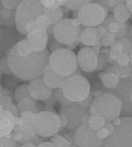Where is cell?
Segmentation results:
<instances>
[{"instance_id":"obj_43","label":"cell","mask_w":132,"mask_h":147,"mask_svg":"<svg viewBox=\"0 0 132 147\" xmlns=\"http://www.w3.org/2000/svg\"><path fill=\"white\" fill-rule=\"evenodd\" d=\"M117 1H119V2H120V1H123V0H117Z\"/></svg>"},{"instance_id":"obj_30","label":"cell","mask_w":132,"mask_h":147,"mask_svg":"<svg viewBox=\"0 0 132 147\" xmlns=\"http://www.w3.org/2000/svg\"><path fill=\"white\" fill-rule=\"evenodd\" d=\"M76 110H77V107H73V112L74 113V115H73V117H77V118H80V119H82L83 120V118H84V116L86 114V113H78V115H76L75 114V112H76ZM73 118V115L71 113H69V118H65V122L67 121H69V123L73 124L72 127H74V125L76 123H78V122H80V120H78V118Z\"/></svg>"},{"instance_id":"obj_40","label":"cell","mask_w":132,"mask_h":147,"mask_svg":"<svg viewBox=\"0 0 132 147\" xmlns=\"http://www.w3.org/2000/svg\"><path fill=\"white\" fill-rule=\"evenodd\" d=\"M129 101L132 105V84L130 87V90H129Z\"/></svg>"},{"instance_id":"obj_11","label":"cell","mask_w":132,"mask_h":147,"mask_svg":"<svg viewBox=\"0 0 132 147\" xmlns=\"http://www.w3.org/2000/svg\"><path fill=\"white\" fill-rule=\"evenodd\" d=\"M78 67L85 72H92L96 70L98 65V56L97 52L90 47L82 48L77 54Z\"/></svg>"},{"instance_id":"obj_44","label":"cell","mask_w":132,"mask_h":147,"mask_svg":"<svg viewBox=\"0 0 132 147\" xmlns=\"http://www.w3.org/2000/svg\"><path fill=\"white\" fill-rule=\"evenodd\" d=\"M131 82H132V74H131Z\"/></svg>"},{"instance_id":"obj_5","label":"cell","mask_w":132,"mask_h":147,"mask_svg":"<svg viewBox=\"0 0 132 147\" xmlns=\"http://www.w3.org/2000/svg\"><path fill=\"white\" fill-rule=\"evenodd\" d=\"M90 83L80 75L65 77L61 86L64 97L72 103H81L88 100L90 94Z\"/></svg>"},{"instance_id":"obj_27","label":"cell","mask_w":132,"mask_h":147,"mask_svg":"<svg viewBox=\"0 0 132 147\" xmlns=\"http://www.w3.org/2000/svg\"><path fill=\"white\" fill-rule=\"evenodd\" d=\"M45 9H52L60 7L65 3V0H40Z\"/></svg>"},{"instance_id":"obj_14","label":"cell","mask_w":132,"mask_h":147,"mask_svg":"<svg viewBox=\"0 0 132 147\" xmlns=\"http://www.w3.org/2000/svg\"><path fill=\"white\" fill-rule=\"evenodd\" d=\"M79 40L85 46H97L101 41V37L97 27H86L80 31Z\"/></svg>"},{"instance_id":"obj_29","label":"cell","mask_w":132,"mask_h":147,"mask_svg":"<svg viewBox=\"0 0 132 147\" xmlns=\"http://www.w3.org/2000/svg\"><path fill=\"white\" fill-rule=\"evenodd\" d=\"M52 142L54 144V146L57 147H68L70 146L71 144L67 139L64 138L63 136L58 135H54L52 138Z\"/></svg>"},{"instance_id":"obj_4","label":"cell","mask_w":132,"mask_h":147,"mask_svg":"<svg viewBox=\"0 0 132 147\" xmlns=\"http://www.w3.org/2000/svg\"><path fill=\"white\" fill-rule=\"evenodd\" d=\"M112 124V132L102 141L101 146L132 147V117L116 118Z\"/></svg>"},{"instance_id":"obj_32","label":"cell","mask_w":132,"mask_h":147,"mask_svg":"<svg viewBox=\"0 0 132 147\" xmlns=\"http://www.w3.org/2000/svg\"><path fill=\"white\" fill-rule=\"evenodd\" d=\"M0 2L7 10H14L17 8L22 0H0Z\"/></svg>"},{"instance_id":"obj_22","label":"cell","mask_w":132,"mask_h":147,"mask_svg":"<svg viewBox=\"0 0 132 147\" xmlns=\"http://www.w3.org/2000/svg\"><path fill=\"white\" fill-rule=\"evenodd\" d=\"M13 47L15 48L16 51L20 55H22V56L27 55V54L32 53L34 51L27 39L26 40H21V41L17 43Z\"/></svg>"},{"instance_id":"obj_3","label":"cell","mask_w":132,"mask_h":147,"mask_svg":"<svg viewBox=\"0 0 132 147\" xmlns=\"http://www.w3.org/2000/svg\"><path fill=\"white\" fill-rule=\"evenodd\" d=\"M89 112L91 114H99L109 121L118 118L122 112V102L111 93L102 94L92 102Z\"/></svg>"},{"instance_id":"obj_16","label":"cell","mask_w":132,"mask_h":147,"mask_svg":"<svg viewBox=\"0 0 132 147\" xmlns=\"http://www.w3.org/2000/svg\"><path fill=\"white\" fill-rule=\"evenodd\" d=\"M42 79L50 88L54 90V89L61 88V86L64 82L65 77L58 75L54 71L51 70L49 66H47V67L43 72Z\"/></svg>"},{"instance_id":"obj_38","label":"cell","mask_w":132,"mask_h":147,"mask_svg":"<svg viewBox=\"0 0 132 147\" xmlns=\"http://www.w3.org/2000/svg\"><path fill=\"white\" fill-rule=\"evenodd\" d=\"M39 147H53L54 144L52 141H45V142H42L38 145Z\"/></svg>"},{"instance_id":"obj_6","label":"cell","mask_w":132,"mask_h":147,"mask_svg":"<svg viewBox=\"0 0 132 147\" xmlns=\"http://www.w3.org/2000/svg\"><path fill=\"white\" fill-rule=\"evenodd\" d=\"M45 13L40 0H22L15 11V22L18 31L25 34L27 24Z\"/></svg>"},{"instance_id":"obj_25","label":"cell","mask_w":132,"mask_h":147,"mask_svg":"<svg viewBox=\"0 0 132 147\" xmlns=\"http://www.w3.org/2000/svg\"><path fill=\"white\" fill-rule=\"evenodd\" d=\"M125 52L124 50V47L122 45V44L119 41H116L111 46V49H110V53H109V57L111 59H117L120 56L121 53Z\"/></svg>"},{"instance_id":"obj_45","label":"cell","mask_w":132,"mask_h":147,"mask_svg":"<svg viewBox=\"0 0 132 147\" xmlns=\"http://www.w3.org/2000/svg\"><path fill=\"white\" fill-rule=\"evenodd\" d=\"M131 35H132V28H131Z\"/></svg>"},{"instance_id":"obj_10","label":"cell","mask_w":132,"mask_h":147,"mask_svg":"<svg viewBox=\"0 0 132 147\" xmlns=\"http://www.w3.org/2000/svg\"><path fill=\"white\" fill-rule=\"evenodd\" d=\"M74 141L77 146L82 147L101 146L102 142L97 135L96 131L92 129L88 124L78 126L75 131Z\"/></svg>"},{"instance_id":"obj_37","label":"cell","mask_w":132,"mask_h":147,"mask_svg":"<svg viewBox=\"0 0 132 147\" xmlns=\"http://www.w3.org/2000/svg\"><path fill=\"white\" fill-rule=\"evenodd\" d=\"M97 32L98 34L100 35V37H102L104 35H106L107 33L108 32V29L104 26H97Z\"/></svg>"},{"instance_id":"obj_21","label":"cell","mask_w":132,"mask_h":147,"mask_svg":"<svg viewBox=\"0 0 132 147\" xmlns=\"http://www.w3.org/2000/svg\"><path fill=\"white\" fill-rule=\"evenodd\" d=\"M18 108L21 112H24V111H32L33 112L36 108L35 100L32 99L31 97H27V98L22 99L18 102Z\"/></svg>"},{"instance_id":"obj_39","label":"cell","mask_w":132,"mask_h":147,"mask_svg":"<svg viewBox=\"0 0 132 147\" xmlns=\"http://www.w3.org/2000/svg\"><path fill=\"white\" fill-rule=\"evenodd\" d=\"M126 5L132 15V0H126Z\"/></svg>"},{"instance_id":"obj_35","label":"cell","mask_w":132,"mask_h":147,"mask_svg":"<svg viewBox=\"0 0 132 147\" xmlns=\"http://www.w3.org/2000/svg\"><path fill=\"white\" fill-rule=\"evenodd\" d=\"M120 42L122 44L123 47H124V50L126 53H129L130 50L132 48V44L131 42L128 39H126V38H121L120 40Z\"/></svg>"},{"instance_id":"obj_17","label":"cell","mask_w":132,"mask_h":147,"mask_svg":"<svg viewBox=\"0 0 132 147\" xmlns=\"http://www.w3.org/2000/svg\"><path fill=\"white\" fill-rule=\"evenodd\" d=\"M113 16H114L115 21L118 22H121V23H126L131 18V13L126 4L119 3L114 7Z\"/></svg>"},{"instance_id":"obj_1","label":"cell","mask_w":132,"mask_h":147,"mask_svg":"<svg viewBox=\"0 0 132 147\" xmlns=\"http://www.w3.org/2000/svg\"><path fill=\"white\" fill-rule=\"evenodd\" d=\"M50 53L45 49L33 51L27 55H20L12 47L7 56L8 65L12 74L21 80L31 82L43 74L49 63Z\"/></svg>"},{"instance_id":"obj_7","label":"cell","mask_w":132,"mask_h":147,"mask_svg":"<svg viewBox=\"0 0 132 147\" xmlns=\"http://www.w3.org/2000/svg\"><path fill=\"white\" fill-rule=\"evenodd\" d=\"M32 124L37 135L50 138L56 135L60 131L61 118L54 113L42 111L35 113Z\"/></svg>"},{"instance_id":"obj_2","label":"cell","mask_w":132,"mask_h":147,"mask_svg":"<svg viewBox=\"0 0 132 147\" xmlns=\"http://www.w3.org/2000/svg\"><path fill=\"white\" fill-rule=\"evenodd\" d=\"M48 66L61 77H69L78 68L77 55L69 49H57L50 54Z\"/></svg>"},{"instance_id":"obj_13","label":"cell","mask_w":132,"mask_h":147,"mask_svg":"<svg viewBox=\"0 0 132 147\" xmlns=\"http://www.w3.org/2000/svg\"><path fill=\"white\" fill-rule=\"evenodd\" d=\"M27 40L35 51L46 49L48 44V34L46 29H37L27 34Z\"/></svg>"},{"instance_id":"obj_26","label":"cell","mask_w":132,"mask_h":147,"mask_svg":"<svg viewBox=\"0 0 132 147\" xmlns=\"http://www.w3.org/2000/svg\"><path fill=\"white\" fill-rule=\"evenodd\" d=\"M107 29H108V32H110V33H112V34H113L116 36L126 29V26H125V23H121V22H118L116 21H114L108 25Z\"/></svg>"},{"instance_id":"obj_28","label":"cell","mask_w":132,"mask_h":147,"mask_svg":"<svg viewBox=\"0 0 132 147\" xmlns=\"http://www.w3.org/2000/svg\"><path fill=\"white\" fill-rule=\"evenodd\" d=\"M116 41V35L110 33V32H108L106 35H104L102 37H101V41L100 43L102 44V45L103 46H112L115 42Z\"/></svg>"},{"instance_id":"obj_31","label":"cell","mask_w":132,"mask_h":147,"mask_svg":"<svg viewBox=\"0 0 132 147\" xmlns=\"http://www.w3.org/2000/svg\"><path fill=\"white\" fill-rule=\"evenodd\" d=\"M34 116H35V113H33L32 111H24V112H22L21 116H20V122L27 124L32 123L33 119H34Z\"/></svg>"},{"instance_id":"obj_23","label":"cell","mask_w":132,"mask_h":147,"mask_svg":"<svg viewBox=\"0 0 132 147\" xmlns=\"http://www.w3.org/2000/svg\"><path fill=\"white\" fill-rule=\"evenodd\" d=\"M90 2L91 0H65L64 6H65L67 8L70 10L78 11L80 7H82Z\"/></svg>"},{"instance_id":"obj_34","label":"cell","mask_w":132,"mask_h":147,"mask_svg":"<svg viewBox=\"0 0 132 147\" xmlns=\"http://www.w3.org/2000/svg\"><path fill=\"white\" fill-rule=\"evenodd\" d=\"M0 70L4 73H10L11 72L9 65H8L7 58H3L2 59V61L0 62Z\"/></svg>"},{"instance_id":"obj_9","label":"cell","mask_w":132,"mask_h":147,"mask_svg":"<svg viewBox=\"0 0 132 147\" xmlns=\"http://www.w3.org/2000/svg\"><path fill=\"white\" fill-rule=\"evenodd\" d=\"M107 9L96 3H88L78 10V20L86 27H97L105 21Z\"/></svg>"},{"instance_id":"obj_20","label":"cell","mask_w":132,"mask_h":147,"mask_svg":"<svg viewBox=\"0 0 132 147\" xmlns=\"http://www.w3.org/2000/svg\"><path fill=\"white\" fill-rule=\"evenodd\" d=\"M107 123V119L99 114H91L88 119V125L94 131L101 129L105 127Z\"/></svg>"},{"instance_id":"obj_33","label":"cell","mask_w":132,"mask_h":147,"mask_svg":"<svg viewBox=\"0 0 132 147\" xmlns=\"http://www.w3.org/2000/svg\"><path fill=\"white\" fill-rule=\"evenodd\" d=\"M116 63L121 66V67H126L130 65V56H129V53L126 52H123L120 54V56L116 59Z\"/></svg>"},{"instance_id":"obj_15","label":"cell","mask_w":132,"mask_h":147,"mask_svg":"<svg viewBox=\"0 0 132 147\" xmlns=\"http://www.w3.org/2000/svg\"><path fill=\"white\" fill-rule=\"evenodd\" d=\"M15 117L12 112L3 110L0 114V137L8 136L14 127Z\"/></svg>"},{"instance_id":"obj_42","label":"cell","mask_w":132,"mask_h":147,"mask_svg":"<svg viewBox=\"0 0 132 147\" xmlns=\"http://www.w3.org/2000/svg\"><path fill=\"white\" fill-rule=\"evenodd\" d=\"M23 146H35V145L34 144H31V143H27V144H25V145H23Z\"/></svg>"},{"instance_id":"obj_41","label":"cell","mask_w":132,"mask_h":147,"mask_svg":"<svg viewBox=\"0 0 132 147\" xmlns=\"http://www.w3.org/2000/svg\"><path fill=\"white\" fill-rule=\"evenodd\" d=\"M129 56H130V64L131 65L132 67V48L129 52Z\"/></svg>"},{"instance_id":"obj_19","label":"cell","mask_w":132,"mask_h":147,"mask_svg":"<svg viewBox=\"0 0 132 147\" xmlns=\"http://www.w3.org/2000/svg\"><path fill=\"white\" fill-rule=\"evenodd\" d=\"M45 15L47 17L51 25H56L63 20L64 12L61 7H60L52 9H45Z\"/></svg>"},{"instance_id":"obj_8","label":"cell","mask_w":132,"mask_h":147,"mask_svg":"<svg viewBox=\"0 0 132 147\" xmlns=\"http://www.w3.org/2000/svg\"><path fill=\"white\" fill-rule=\"evenodd\" d=\"M80 25L78 19H63L54 25L53 28L54 39L61 45H69L74 44L79 40Z\"/></svg>"},{"instance_id":"obj_18","label":"cell","mask_w":132,"mask_h":147,"mask_svg":"<svg viewBox=\"0 0 132 147\" xmlns=\"http://www.w3.org/2000/svg\"><path fill=\"white\" fill-rule=\"evenodd\" d=\"M102 82L105 87L114 89L120 82V76L116 72H108L102 75Z\"/></svg>"},{"instance_id":"obj_12","label":"cell","mask_w":132,"mask_h":147,"mask_svg":"<svg viewBox=\"0 0 132 147\" xmlns=\"http://www.w3.org/2000/svg\"><path fill=\"white\" fill-rule=\"evenodd\" d=\"M28 88L31 97L35 100H48L52 93V89L50 88L40 77L31 80Z\"/></svg>"},{"instance_id":"obj_24","label":"cell","mask_w":132,"mask_h":147,"mask_svg":"<svg viewBox=\"0 0 132 147\" xmlns=\"http://www.w3.org/2000/svg\"><path fill=\"white\" fill-rule=\"evenodd\" d=\"M14 97L17 102H19L20 100L22 99L27 98V97H31L30 91H29V88H28V85H22L19 87L17 88L15 94H14Z\"/></svg>"},{"instance_id":"obj_36","label":"cell","mask_w":132,"mask_h":147,"mask_svg":"<svg viewBox=\"0 0 132 147\" xmlns=\"http://www.w3.org/2000/svg\"><path fill=\"white\" fill-rule=\"evenodd\" d=\"M102 3L105 5H109L110 7H116L117 4H119V1L117 0H102Z\"/></svg>"}]
</instances>
